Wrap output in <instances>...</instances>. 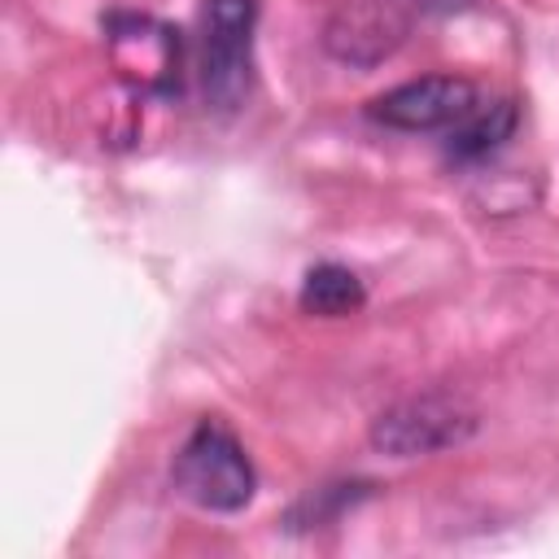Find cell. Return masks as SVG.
Masks as SVG:
<instances>
[{
    "mask_svg": "<svg viewBox=\"0 0 559 559\" xmlns=\"http://www.w3.org/2000/svg\"><path fill=\"white\" fill-rule=\"evenodd\" d=\"M170 485L192 507L231 515V511L249 507L258 476H253V463H249L245 445L236 441V432L223 419L205 415L179 445V454L170 463Z\"/></svg>",
    "mask_w": 559,
    "mask_h": 559,
    "instance_id": "1",
    "label": "cell"
},
{
    "mask_svg": "<svg viewBox=\"0 0 559 559\" xmlns=\"http://www.w3.org/2000/svg\"><path fill=\"white\" fill-rule=\"evenodd\" d=\"M476 428H480V411L463 393L428 389V393H411L384 406L371 419L367 437L389 459H424V454H441V450L472 441Z\"/></svg>",
    "mask_w": 559,
    "mask_h": 559,
    "instance_id": "2",
    "label": "cell"
},
{
    "mask_svg": "<svg viewBox=\"0 0 559 559\" xmlns=\"http://www.w3.org/2000/svg\"><path fill=\"white\" fill-rule=\"evenodd\" d=\"M201 31V96L214 114H236L253 92V26L258 0H205Z\"/></svg>",
    "mask_w": 559,
    "mask_h": 559,
    "instance_id": "3",
    "label": "cell"
},
{
    "mask_svg": "<svg viewBox=\"0 0 559 559\" xmlns=\"http://www.w3.org/2000/svg\"><path fill=\"white\" fill-rule=\"evenodd\" d=\"M411 35L406 0H336L323 22V48L358 70L389 61Z\"/></svg>",
    "mask_w": 559,
    "mask_h": 559,
    "instance_id": "4",
    "label": "cell"
},
{
    "mask_svg": "<svg viewBox=\"0 0 559 559\" xmlns=\"http://www.w3.org/2000/svg\"><path fill=\"white\" fill-rule=\"evenodd\" d=\"M476 83L463 74H424L380 92L367 105V118L393 131H445L476 109Z\"/></svg>",
    "mask_w": 559,
    "mask_h": 559,
    "instance_id": "5",
    "label": "cell"
},
{
    "mask_svg": "<svg viewBox=\"0 0 559 559\" xmlns=\"http://www.w3.org/2000/svg\"><path fill=\"white\" fill-rule=\"evenodd\" d=\"M109 44L127 74L157 92H170V70H179V35L170 26H157L148 17H114Z\"/></svg>",
    "mask_w": 559,
    "mask_h": 559,
    "instance_id": "6",
    "label": "cell"
},
{
    "mask_svg": "<svg viewBox=\"0 0 559 559\" xmlns=\"http://www.w3.org/2000/svg\"><path fill=\"white\" fill-rule=\"evenodd\" d=\"M515 122H520L515 100H489V105H476L463 122L450 127L445 157H454V162H485V157H493V153L511 140Z\"/></svg>",
    "mask_w": 559,
    "mask_h": 559,
    "instance_id": "7",
    "label": "cell"
},
{
    "mask_svg": "<svg viewBox=\"0 0 559 559\" xmlns=\"http://www.w3.org/2000/svg\"><path fill=\"white\" fill-rule=\"evenodd\" d=\"M297 301H301V310L314 314V319H345V314L362 310L367 288H362V280H358L349 266H341V262H319V266L306 271Z\"/></svg>",
    "mask_w": 559,
    "mask_h": 559,
    "instance_id": "8",
    "label": "cell"
},
{
    "mask_svg": "<svg viewBox=\"0 0 559 559\" xmlns=\"http://www.w3.org/2000/svg\"><path fill=\"white\" fill-rule=\"evenodd\" d=\"M362 493H367V485H323V489H314L310 498H301V502L288 511V524H293V528L332 524V520H336L345 507H354Z\"/></svg>",
    "mask_w": 559,
    "mask_h": 559,
    "instance_id": "9",
    "label": "cell"
}]
</instances>
